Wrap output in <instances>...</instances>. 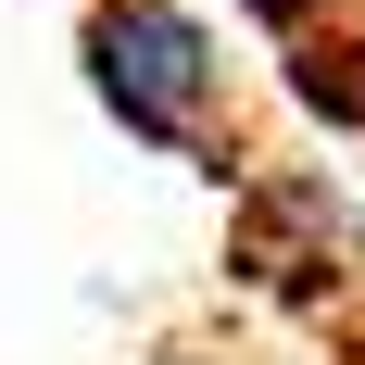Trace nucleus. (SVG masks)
<instances>
[{"label":"nucleus","mask_w":365,"mask_h":365,"mask_svg":"<svg viewBox=\"0 0 365 365\" xmlns=\"http://www.w3.org/2000/svg\"><path fill=\"white\" fill-rule=\"evenodd\" d=\"M88 88H101V113L126 139L202 151L227 63H215V38H202L189 0H101V13H88Z\"/></svg>","instance_id":"1"}]
</instances>
